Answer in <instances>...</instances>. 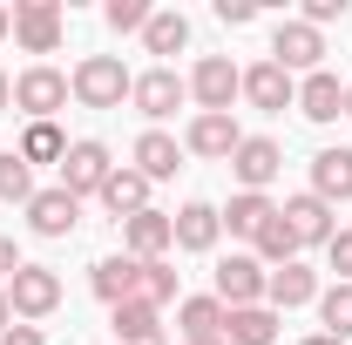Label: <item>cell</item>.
<instances>
[{"label":"cell","instance_id":"44","mask_svg":"<svg viewBox=\"0 0 352 345\" xmlns=\"http://www.w3.org/2000/svg\"><path fill=\"white\" fill-rule=\"evenodd\" d=\"M142 345H170V339H142Z\"/></svg>","mask_w":352,"mask_h":345},{"label":"cell","instance_id":"23","mask_svg":"<svg viewBox=\"0 0 352 345\" xmlns=\"http://www.w3.org/2000/svg\"><path fill=\"white\" fill-rule=\"evenodd\" d=\"M311 197L352 203V149H318L311 156Z\"/></svg>","mask_w":352,"mask_h":345},{"label":"cell","instance_id":"34","mask_svg":"<svg viewBox=\"0 0 352 345\" xmlns=\"http://www.w3.org/2000/svg\"><path fill=\"white\" fill-rule=\"evenodd\" d=\"M325 264H332V271H339V278H332V285H352V230H339V237H332V244H325Z\"/></svg>","mask_w":352,"mask_h":345},{"label":"cell","instance_id":"29","mask_svg":"<svg viewBox=\"0 0 352 345\" xmlns=\"http://www.w3.org/2000/svg\"><path fill=\"white\" fill-rule=\"evenodd\" d=\"M142 47H149V54H183V47H190V21H183V14H149Z\"/></svg>","mask_w":352,"mask_h":345},{"label":"cell","instance_id":"8","mask_svg":"<svg viewBox=\"0 0 352 345\" xmlns=\"http://www.w3.org/2000/svg\"><path fill=\"white\" fill-rule=\"evenodd\" d=\"M61 34H68V21H61L54 0H21V7H14V41L28 47V54H54Z\"/></svg>","mask_w":352,"mask_h":345},{"label":"cell","instance_id":"20","mask_svg":"<svg viewBox=\"0 0 352 345\" xmlns=\"http://www.w3.org/2000/svg\"><path fill=\"white\" fill-rule=\"evenodd\" d=\"M278 311L271 304H237V311H223V345H278Z\"/></svg>","mask_w":352,"mask_h":345},{"label":"cell","instance_id":"4","mask_svg":"<svg viewBox=\"0 0 352 345\" xmlns=\"http://www.w3.org/2000/svg\"><path fill=\"white\" fill-rule=\"evenodd\" d=\"M271 61L298 82V75H318L325 68V34L318 27H305V21H278L271 27Z\"/></svg>","mask_w":352,"mask_h":345},{"label":"cell","instance_id":"40","mask_svg":"<svg viewBox=\"0 0 352 345\" xmlns=\"http://www.w3.org/2000/svg\"><path fill=\"white\" fill-rule=\"evenodd\" d=\"M7 109H14V82L0 75V115H7Z\"/></svg>","mask_w":352,"mask_h":345},{"label":"cell","instance_id":"32","mask_svg":"<svg viewBox=\"0 0 352 345\" xmlns=\"http://www.w3.org/2000/svg\"><path fill=\"white\" fill-rule=\"evenodd\" d=\"M318 318L332 339H352V285H325L318 291Z\"/></svg>","mask_w":352,"mask_h":345},{"label":"cell","instance_id":"37","mask_svg":"<svg viewBox=\"0 0 352 345\" xmlns=\"http://www.w3.org/2000/svg\"><path fill=\"white\" fill-rule=\"evenodd\" d=\"M0 345H47V339H41V325H21V318H14V325L0 332Z\"/></svg>","mask_w":352,"mask_h":345},{"label":"cell","instance_id":"3","mask_svg":"<svg viewBox=\"0 0 352 345\" xmlns=\"http://www.w3.org/2000/svg\"><path fill=\"white\" fill-rule=\"evenodd\" d=\"M14 109H21L28 122H54V109H68V75L47 68V61L21 68V75H14Z\"/></svg>","mask_w":352,"mask_h":345},{"label":"cell","instance_id":"12","mask_svg":"<svg viewBox=\"0 0 352 345\" xmlns=\"http://www.w3.org/2000/svg\"><path fill=\"white\" fill-rule=\"evenodd\" d=\"M75 223H82V197H68L61 183L34 190V203H28V230L34 237H75Z\"/></svg>","mask_w":352,"mask_h":345},{"label":"cell","instance_id":"39","mask_svg":"<svg viewBox=\"0 0 352 345\" xmlns=\"http://www.w3.org/2000/svg\"><path fill=\"white\" fill-rule=\"evenodd\" d=\"M7 34H14V7L0 0V41H7Z\"/></svg>","mask_w":352,"mask_h":345},{"label":"cell","instance_id":"21","mask_svg":"<svg viewBox=\"0 0 352 345\" xmlns=\"http://www.w3.org/2000/svg\"><path fill=\"white\" fill-rule=\"evenodd\" d=\"M135 170L149 176V183H170V176L183 170V142H176L170 129H142L135 135Z\"/></svg>","mask_w":352,"mask_h":345},{"label":"cell","instance_id":"22","mask_svg":"<svg viewBox=\"0 0 352 345\" xmlns=\"http://www.w3.org/2000/svg\"><path fill=\"white\" fill-rule=\"evenodd\" d=\"M176 332H183V345H217L223 339L217 291H210V298H176Z\"/></svg>","mask_w":352,"mask_h":345},{"label":"cell","instance_id":"17","mask_svg":"<svg viewBox=\"0 0 352 345\" xmlns=\"http://www.w3.org/2000/svg\"><path fill=\"white\" fill-rule=\"evenodd\" d=\"M264 304H271L278 318L298 311V304H318V271H311V264H278L271 285H264Z\"/></svg>","mask_w":352,"mask_h":345},{"label":"cell","instance_id":"11","mask_svg":"<svg viewBox=\"0 0 352 345\" xmlns=\"http://www.w3.org/2000/svg\"><path fill=\"white\" fill-rule=\"evenodd\" d=\"M244 102L264 115H285V109H298V82L278 61H258V68H244Z\"/></svg>","mask_w":352,"mask_h":345},{"label":"cell","instance_id":"19","mask_svg":"<svg viewBox=\"0 0 352 345\" xmlns=\"http://www.w3.org/2000/svg\"><path fill=\"white\" fill-rule=\"evenodd\" d=\"M298 115H305V122H339V115H346V82H339L332 68L305 75V82H298Z\"/></svg>","mask_w":352,"mask_h":345},{"label":"cell","instance_id":"26","mask_svg":"<svg viewBox=\"0 0 352 345\" xmlns=\"http://www.w3.org/2000/svg\"><path fill=\"white\" fill-rule=\"evenodd\" d=\"M116 339L122 345H142V339H163V311L156 304H116Z\"/></svg>","mask_w":352,"mask_h":345},{"label":"cell","instance_id":"42","mask_svg":"<svg viewBox=\"0 0 352 345\" xmlns=\"http://www.w3.org/2000/svg\"><path fill=\"white\" fill-rule=\"evenodd\" d=\"M305 345H346V339H332V332H311V339Z\"/></svg>","mask_w":352,"mask_h":345},{"label":"cell","instance_id":"7","mask_svg":"<svg viewBox=\"0 0 352 345\" xmlns=\"http://www.w3.org/2000/svg\"><path fill=\"white\" fill-rule=\"evenodd\" d=\"M264 285H271V271L258 258H244V251H230L217 264V304L223 311H237V304H264Z\"/></svg>","mask_w":352,"mask_h":345},{"label":"cell","instance_id":"24","mask_svg":"<svg viewBox=\"0 0 352 345\" xmlns=\"http://www.w3.org/2000/svg\"><path fill=\"white\" fill-rule=\"evenodd\" d=\"M135 278H142V264H135L129 251H122V258H102L95 271H88V285H95V298L109 304V311L135 298Z\"/></svg>","mask_w":352,"mask_h":345},{"label":"cell","instance_id":"35","mask_svg":"<svg viewBox=\"0 0 352 345\" xmlns=\"http://www.w3.org/2000/svg\"><path fill=\"white\" fill-rule=\"evenodd\" d=\"M217 21H223V27H251L258 7H251V0H217Z\"/></svg>","mask_w":352,"mask_h":345},{"label":"cell","instance_id":"13","mask_svg":"<svg viewBox=\"0 0 352 345\" xmlns=\"http://www.w3.org/2000/svg\"><path fill=\"white\" fill-rule=\"evenodd\" d=\"M122 251H129L135 264H163V258L176 251L170 216H163V210H142V216H129V223H122Z\"/></svg>","mask_w":352,"mask_h":345},{"label":"cell","instance_id":"9","mask_svg":"<svg viewBox=\"0 0 352 345\" xmlns=\"http://www.w3.org/2000/svg\"><path fill=\"white\" fill-rule=\"evenodd\" d=\"M129 102L149 115V122H170L176 109L190 102V82L176 75V68H149V75H135V88H129Z\"/></svg>","mask_w":352,"mask_h":345},{"label":"cell","instance_id":"36","mask_svg":"<svg viewBox=\"0 0 352 345\" xmlns=\"http://www.w3.org/2000/svg\"><path fill=\"white\" fill-rule=\"evenodd\" d=\"M339 14H346V0H305V27H325Z\"/></svg>","mask_w":352,"mask_h":345},{"label":"cell","instance_id":"16","mask_svg":"<svg viewBox=\"0 0 352 345\" xmlns=\"http://www.w3.org/2000/svg\"><path fill=\"white\" fill-rule=\"evenodd\" d=\"M102 210L116 216V223L142 216V210H149V176L135 170V163H116V170H109V183H102Z\"/></svg>","mask_w":352,"mask_h":345},{"label":"cell","instance_id":"41","mask_svg":"<svg viewBox=\"0 0 352 345\" xmlns=\"http://www.w3.org/2000/svg\"><path fill=\"white\" fill-rule=\"evenodd\" d=\"M7 325H14V304H7V291H0V332H7Z\"/></svg>","mask_w":352,"mask_h":345},{"label":"cell","instance_id":"28","mask_svg":"<svg viewBox=\"0 0 352 345\" xmlns=\"http://www.w3.org/2000/svg\"><path fill=\"white\" fill-rule=\"evenodd\" d=\"M68 156V135L54 129V122H28V135H21V163L34 170V163H61Z\"/></svg>","mask_w":352,"mask_h":345},{"label":"cell","instance_id":"6","mask_svg":"<svg viewBox=\"0 0 352 345\" xmlns=\"http://www.w3.org/2000/svg\"><path fill=\"white\" fill-rule=\"evenodd\" d=\"M109 142H95V135H82V142H68V156H61V190L68 197H102V183H109Z\"/></svg>","mask_w":352,"mask_h":345},{"label":"cell","instance_id":"45","mask_svg":"<svg viewBox=\"0 0 352 345\" xmlns=\"http://www.w3.org/2000/svg\"><path fill=\"white\" fill-rule=\"evenodd\" d=\"M217 345H223V339H217Z\"/></svg>","mask_w":352,"mask_h":345},{"label":"cell","instance_id":"27","mask_svg":"<svg viewBox=\"0 0 352 345\" xmlns=\"http://www.w3.org/2000/svg\"><path fill=\"white\" fill-rule=\"evenodd\" d=\"M298 251H305V244L292 237V223H285V216H271V223L258 230V264H264V271H278V264H298Z\"/></svg>","mask_w":352,"mask_h":345},{"label":"cell","instance_id":"15","mask_svg":"<svg viewBox=\"0 0 352 345\" xmlns=\"http://www.w3.org/2000/svg\"><path fill=\"white\" fill-rule=\"evenodd\" d=\"M285 223H292V237L298 244H332L339 237V223H332V203L325 197H311V190H298V197H285Z\"/></svg>","mask_w":352,"mask_h":345},{"label":"cell","instance_id":"10","mask_svg":"<svg viewBox=\"0 0 352 345\" xmlns=\"http://www.w3.org/2000/svg\"><path fill=\"white\" fill-rule=\"evenodd\" d=\"M278 170H285V149H278L271 135H244V142H237V156H230V176H237L244 190H258V197L278 183Z\"/></svg>","mask_w":352,"mask_h":345},{"label":"cell","instance_id":"38","mask_svg":"<svg viewBox=\"0 0 352 345\" xmlns=\"http://www.w3.org/2000/svg\"><path fill=\"white\" fill-rule=\"evenodd\" d=\"M21 264H28V258H21V251H14V237H0V278H14V271H21Z\"/></svg>","mask_w":352,"mask_h":345},{"label":"cell","instance_id":"2","mask_svg":"<svg viewBox=\"0 0 352 345\" xmlns=\"http://www.w3.org/2000/svg\"><path fill=\"white\" fill-rule=\"evenodd\" d=\"M237 95H244V68H237L230 54H204V61L190 68V102H197V115H230Z\"/></svg>","mask_w":352,"mask_h":345},{"label":"cell","instance_id":"30","mask_svg":"<svg viewBox=\"0 0 352 345\" xmlns=\"http://www.w3.org/2000/svg\"><path fill=\"white\" fill-rule=\"evenodd\" d=\"M0 203H34V170L21 163V149H0Z\"/></svg>","mask_w":352,"mask_h":345},{"label":"cell","instance_id":"43","mask_svg":"<svg viewBox=\"0 0 352 345\" xmlns=\"http://www.w3.org/2000/svg\"><path fill=\"white\" fill-rule=\"evenodd\" d=\"M346 122H352V82H346Z\"/></svg>","mask_w":352,"mask_h":345},{"label":"cell","instance_id":"18","mask_svg":"<svg viewBox=\"0 0 352 345\" xmlns=\"http://www.w3.org/2000/svg\"><path fill=\"white\" fill-rule=\"evenodd\" d=\"M170 230H176V251H217L223 210H217V203H183V210L170 216Z\"/></svg>","mask_w":352,"mask_h":345},{"label":"cell","instance_id":"31","mask_svg":"<svg viewBox=\"0 0 352 345\" xmlns=\"http://www.w3.org/2000/svg\"><path fill=\"white\" fill-rule=\"evenodd\" d=\"M135 304H176V271H170V258L163 264H142V278H135Z\"/></svg>","mask_w":352,"mask_h":345},{"label":"cell","instance_id":"14","mask_svg":"<svg viewBox=\"0 0 352 345\" xmlns=\"http://www.w3.org/2000/svg\"><path fill=\"white\" fill-rule=\"evenodd\" d=\"M237 142H244L237 115H197V122L183 129V149H190V156H210V163H230Z\"/></svg>","mask_w":352,"mask_h":345},{"label":"cell","instance_id":"33","mask_svg":"<svg viewBox=\"0 0 352 345\" xmlns=\"http://www.w3.org/2000/svg\"><path fill=\"white\" fill-rule=\"evenodd\" d=\"M149 14H156L149 0H109V7H102V21H109L116 34H135V27H149Z\"/></svg>","mask_w":352,"mask_h":345},{"label":"cell","instance_id":"1","mask_svg":"<svg viewBox=\"0 0 352 345\" xmlns=\"http://www.w3.org/2000/svg\"><path fill=\"white\" fill-rule=\"evenodd\" d=\"M129 88H135V75L122 68V54H82L75 75H68V95H75L82 109H122Z\"/></svg>","mask_w":352,"mask_h":345},{"label":"cell","instance_id":"5","mask_svg":"<svg viewBox=\"0 0 352 345\" xmlns=\"http://www.w3.org/2000/svg\"><path fill=\"white\" fill-rule=\"evenodd\" d=\"M7 304H14L21 325H34V318H47V311L61 304V278H54L47 264H21V271L7 278Z\"/></svg>","mask_w":352,"mask_h":345},{"label":"cell","instance_id":"25","mask_svg":"<svg viewBox=\"0 0 352 345\" xmlns=\"http://www.w3.org/2000/svg\"><path fill=\"white\" fill-rule=\"evenodd\" d=\"M271 216H278V203H271V197H258V190H237V197H230V210H223V230L258 244V230L271 223Z\"/></svg>","mask_w":352,"mask_h":345}]
</instances>
